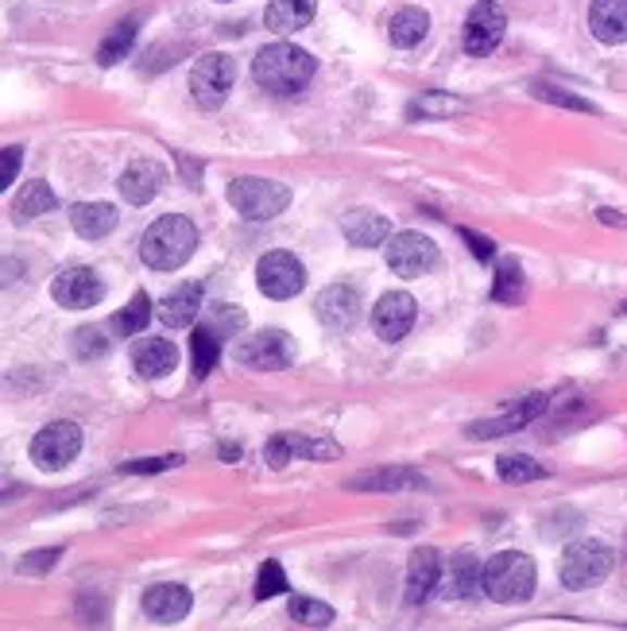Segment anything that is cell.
Returning a JSON list of instances; mask_svg holds the SVG:
<instances>
[{"label":"cell","mask_w":627,"mask_h":631,"mask_svg":"<svg viewBox=\"0 0 627 631\" xmlns=\"http://www.w3.org/2000/svg\"><path fill=\"white\" fill-rule=\"evenodd\" d=\"M457 232H461V240H465L468 252H473L477 260H492L496 256V244L488 237H480V232H473V229H457Z\"/></svg>","instance_id":"obj_43"},{"label":"cell","mask_w":627,"mask_h":631,"mask_svg":"<svg viewBox=\"0 0 627 631\" xmlns=\"http://www.w3.org/2000/svg\"><path fill=\"white\" fill-rule=\"evenodd\" d=\"M597 217H601L604 225H627V217H619L616 210H597Z\"/></svg>","instance_id":"obj_45"},{"label":"cell","mask_w":627,"mask_h":631,"mask_svg":"<svg viewBox=\"0 0 627 631\" xmlns=\"http://www.w3.org/2000/svg\"><path fill=\"white\" fill-rule=\"evenodd\" d=\"M504 31H507L504 9L492 4V0H477L473 12L465 16V51L473 59H485V54H492L496 47L504 43Z\"/></svg>","instance_id":"obj_10"},{"label":"cell","mask_w":627,"mask_h":631,"mask_svg":"<svg viewBox=\"0 0 627 631\" xmlns=\"http://www.w3.org/2000/svg\"><path fill=\"white\" fill-rule=\"evenodd\" d=\"M217 4H225V0H217Z\"/></svg>","instance_id":"obj_47"},{"label":"cell","mask_w":627,"mask_h":631,"mask_svg":"<svg viewBox=\"0 0 627 631\" xmlns=\"http://www.w3.org/2000/svg\"><path fill=\"white\" fill-rule=\"evenodd\" d=\"M612 566H616V554H612V546L597 543V539H581V543H574L566 554H562L557 578H562V585H566V589L581 593V589L601 585V581L612 573Z\"/></svg>","instance_id":"obj_5"},{"label":"cell","mask_w":627,"mask_h":631,"mask_svg":"<svg viewBox=\"0 0 627 631\" xmlns=\"http://www.w3.org/2000/svg\"><path fill=\"white\" fill-rule=\"evenodd\" d=\"M539 569L535 558L523 551H500L485 561V596L496 605H523L535 596Z\"/></svg>","instance_id":"obj_3"},{"label":"cell","mask_w":627,"mask_h":631,"mask_svg":"<svg viewBox=\"0 0 627 631\" xmlns=\"http://www.w3.org/2000/svg\"><path fill=\"white\" fill-rule=\"evenodd\" d=\"M291 620L294 623H306V628H329L334 623V608L314 601V596H291Z\"/></svg>","instance_id":"obj_37"},{"label":"cell","mask_w":627,"mask_h":631,"mask_svg":"<svg viewBox=\"0 0 627 631\" xmlns=\"http://www.w3.org/2000/svg\"><path fill=\"white\" fill-rule=\"evenodd\" d=\"M163 182H167V171L160 167L155 160H136V163H128L124 167V175H121V198L124 202H133V205H148L151 198L160 194L163 190Z\"/></svg>","instance_id":"obj_18"},{"label":"cell","mask_w":627,"mask_h":631,"mask_svg":"<svg viewBox=\"0 0 627 631\" xmlns=\"http://www.w3.org/2000/svg\"><path fill=\"white\" fill-rule=\"evenodd\" d=\"M415 318H418L415 299L406 291H391V294H384L380 303H376V311H372V329H376L384 341H403L406 333H411V326H415Z\"/></svg>","instance_id":"obj_15"},{"label":"cell","mask_w":627,"mask_h":631,"mask_svg":"<svg viewBox=\"0 0 627 631\" xmlns=\"http://www.w3.org/2000/svg\"><path fill=\"white\" fill-rule=\"evenodd\" d=\"M210 321L213 329H217V333H240V329L248 326V318H244V311H237V306H229V303H217V306H210Z\"/></svg>","instance_id":"obj_39"},{"label":"cell","mask_w":627,"mask_h":631,"mask_svg":"<svg viewBox=\"0 0 627 631\" xmlns=\"http://www.w3.org/2000/svg\"><path fill=\"white\" fill-rule=\"evenodd\" d=\"M54 205H59V194L47 182H27L12 202V214H16V222H36V217L51 214Z\"/></svg>","instance_id":"obj_30"},{"label":"cell","mask_w":627,"mask_h":631,"mask_svg":"<svg viewBox=\"0 0 627 631\" xmlns=\"http://www.w3.org/2000/svg\"><path fill=\"white\" fill-rule=\"evenodd\" d=\"M530 93H535L539 101H547V105L569 109V113H601V109L592 105V101L577 98V93H569V89H562V86H550V81H535V86H530Z\"/></svg>","instance_id":"obj_36"},{"label":"cell","mask_w":627,"mask_h":631,"mask_svg":"<svg viewBox=\"0 0 627 631\" xmlns=\"http://www.w3.org/2000/svg\"><path fill=\"white\" fill-rule=\"evenodd\" d=\"M136 36H140V16H128V20H121V24L113 27L105 36V43L98 47V66H116V63H124L128 59V51H133V43H136Z\"/></svg>","instance_id":"obj_29"},{"label":"cell","mask_w":627,"mask_h":631,"mask_svg":"<svg viewBox=\"0 0 627 631\" xmlns=\"http://www.w3.org/2000/svg\"><path fill=\"white\" fill-rule=\"evenodd\" d=\"M256 287L267 299H294L306 287V267L291 252H267L256 264Z\"/></svg>","instance_id":"obj_12"},{"label":"cell","mask_w":627,"mask_h":631,"mask_svg":"<svg viewBox=\"0 0 627 631\" xmlns=\"http://www.w3.org/2000/svg\"><path fill=\"white\" fill-rule=\"evenodd\" d=\"M71 225H74L78 237L101 240V237H109V232L116 229V210L109 202H81V205H74Z\"/></svg>","instance_id":"obj_27"},{"label":"cell","mask_w":627,"mask_h":631,"mask_svg":"<svg viewBox=\"0 0 627 631\" xmlns=\"http://www.w3.org/2000/svg\"><path fill=\"white\" fill-rule=\"evenodd\" d=\"M279 593H287V573H284V566L272 558V561H264L256 573V601H272V596H279Z\"/></svg>","instance_id":"obj_38"},{"label":"cell","mask_w":627,"mask_h":631,"mask_svg":"<svg viewBox=\"0 0 627 631\" xmlns=\"http://www.w3.org/2000/svg\"><path fill=\"white\" fill-rule=\"evenodd\" d=\"M314 74H318V59L310 51H302V47L284 43V39L260 47L256 59H252V78H256V86L275 93V98H294V93H302Z\"/></svg>","instance_id":"obj_1"},{"label":"cell","mask_w":627,"mask_h":631,"mask_svg":"<svg viewBox=\"0 0 627 631\" xmlns=\"http://www.w3.org/2000/svg\"><path fill=\"white\" fill-rule=\"evenodd\" d=\"M341 232L356 249H376V244H388L391 240V222L380 214H372V210H349L341 217Z\"/></svg>","instance_id":"obj_23"},{"label":"cell","mask_w":627,"mask_h":631,"mask_svg":"<svg viewBox=\"0 0 627 631\" xmlns=\"http://www.w3.org/2000/svg\"><path fill=\"white\" fill-rule=\"evenodd\" d=\"M109 349V338H101V329H81L78 333V341H74V353L78 356H86V361H93V356H101Z\"/></svg>","instance_id":"obj_41"},{"label":"cell","mask_w":627,"mask_h":631,"mask_svg":"<svg viewBox=\"0 0 627 631\" xmlns=\"http://www.w3.org/2000/svg\"><path fill=\"white\" fill-rule=\"evenodd\" d=\"M314 12H318V0H272L264 12V24L275 36H291L314 20Z\"/></svg>","instance_id":"obj_25"},{"label":"cell","mask_w":627,"mask_h":631,"mask_svg":"<svg viewBox=\"0 0 627 631\" xmlns=\"http://www.w3.org/2000/svg\"><path fill=\"white\" fill-rule=\"evenodd\" d=\"M202 294H205V283L175 287V291H171L167 299L160 303L163 326H171V329H186V326H190V321L198 318V311H202Z\"/></svg>","instance_id":"obj_24"},{"label":"cell","mask_w":627,"mask_h":631,"mask_svg":"<svg viewBox=\"0 0 627 631\" xmlns=\"http://www.w3.org/2000/svg\"><path fill=\"white\" fill-rule=\"evenodd\" d=\"M485 589V566L473 551H461L453 554V566H450V596L453 601H473V596Z\"/></svg>","instance_id":"obj_26"},{"label":"cell","mask_w":627,"mask_h":631,"mask_svg":"<svg viewBox=\"0 0 627 631\" xmlns=\"http://www.w3.org/2000/svg\"><path fill=\"white\" fill-rule=\"evenodd\" d=\"M20 163H24V148H4V175H0V190H12L20 175Z\"/></svg>","instance_id":"obj_44"},{"label":"cell","mask_w":627,"mask_h":631,"mask_svg":"<svg viewBox=\"0 0 627 631\" xmlns=\"http://www.w3.org/2000/svg\"><path fill=\"white\" fill-rule=\"evenodd\" d=\"M314 314H318L322 326H329L334 333H344L353 329L356 318H361V299H356L353 287H326V291L314 299Z\"/></svg>","instance_id":"obj_16"},{"label":"cell","mask_w":627,"mask_h":631,"mask_svg":"<svg viewBox=\"0 0 627 631\" xmlns=\"http://www.w3.org/2000/svg\"><path fill=\"white\" fill-rule=\"evenodd\" d=\"M190 353H195V376H210L217 368V356H222V333L210 321H202L190 338Z\"/></svg>","instance_id":"obj_32"},{"label":"cell","mask_w":627,"mask_h":631,"mask_svg":"<svg viewBox=\"0 0 627 631\" xmlns=\"http://www.w3.org/2000/svg\"><path fill=\"white\" fill-rule=\"evenodd\" d=\"M59 546H51V551H32L27 558H20V573H32V578H39V573H51L54 566H59Z\"/></svg>","instance_id":"obj_40"},{"label":"cell","mask_w":627,"mask_h":631,"mask_svg":"<svg viewBox=\"0 0 627 631\" xmlns=\"http://www.w3.org/2000/svg\"><path fill=\"white\" fill-rule=\"evenodd\" d=\"M229 202L248 222H272V217H279L291 205V190L284 182H272V178L240 175L229 182Z\"/></svg>","instance_id":"obj_4"},{"label":"cell","mask_w":627,"mask_h":631,"mask_svg":"<svg viewBox=\"0 0 627 631\" xmlns=\"http://www.w3.org/2000/svg\"><path fill=\"white\" fill-rule=\"evenodd\" d=\"M51 294H54V303L66 306V311H89V306H98L101 299H105V279H101L93 267L74 264L54 276Z\"/></svg>","instance_id":"obj_11"},{"label":"cell","mask_w":627,"mask_h":631,"mask_svg":"<svg viewBox=\"0 0 627 631\" xmlns=\"http://www.w3.org/2000/svg\"><path fill=\"white\" fill-rule=\"evenodd\" d=\"M133 365L143 380H163L178 368V349L167 338H143L133 345Z\"/></svg>","instance_id":"obj_21"},{"label":"cell","mask_w":627,"mask_h":631,"mask_svg":"<svg viewBox=\"0 0 627 631\" xmlns=\"http://www.w3.org/2000/svg\"><path fill=\"white\" fill-rule=\"evenodd\" d=\"M190 605H195L190 589L175 585V581H167V585H151L148 593H143V613H148L155 623L186 620V616H190Z\"/></svg>","instance_id":"obj_19"},{"label":"cell","mask_w":627,"mask_h":631,"mask_svg":"<svg viewBox=\"0 0 627 631\" xmlns=\"http://www.w3.org/2000/svg\"><path fill=\"white\" fill-rule=\"evenodd\" d=\"M81 442H86V434H81L78 422H66V418H62V422H51V427H43L32 438V450H27V454H32V462L43 472H59L81 454Z\"/></svg>","instance_id":"obj_7"},{"label":"cell","mask_w":627,"mask_h":631,"mask_svg":"<svg viewBox=\"0 0 627 631\" xmlns=\"http://www.w3.org/2000/svg\"><path fill=\"white\" fill-rule=\"evenodd\" d=\"M299 457H306V462H329V457H341V445L329 442V438L291 434V430L275 434L272 442L264 445V462L272 465V469H284L287 462H299Z\"/></svg>","instance_id":"obj_13"},{"label":"cell","mask_w":627,"mask_h":631,"mask_svg":"<svg viewBox=\"0 0 627 631\" xmlns=\"http://www.w3.org/2000/svg\"><path fill=\"white\" fill-rule=\"evenodd\" d=\"M148 321H151V299L140 291V294H133V299H128V306L116 314L109 329H113L116 338H136V333H143V326H148Z\"/></svg>","instance_id":"obj_33"},{"label":"cell","mask_w":627,"mask_h":631,"mask_svg":"<svg viewBox=\"0 0 627 631\" xmlns=\"http://www.w3.org/2000/svg\"><path fill=\"white\" fill-rule=\"evenodd\" d=\"M349 492H418L426 489V477L418 469H406V465H396V469H372L361 472V477L344 480Z\"/></svg>","instance_id":"obj_17"},{"label":"cell","mask_w":627,"mask_h":631,"mask_svg":"<svg viewBox=\"0 0 627 631\" xmlns=\"http://www.w3.org/2000/svg\"><path fill=\"white\" fill-rule=\"evenodd\" d=\"M492 299L504 306H515L523 299V267L515 260H504L496 267V283H492Z\"/></svg>","instance_id":"obj_35"},{"label":"cell","mask_w":627,"mask_h":631,"mask_svg":"<svg viewBox=\"0 0 627 631\" xmlns=\"http://www.w3.org/2000/svg\"><path fill=\"white\" fill-rule=\"evenodd\" d=\"M183 457L178 454H167V457H140V462H124L121 469L124 472H167V469H178Z\"/></svg>","instance_id":"obj_42"},{"label":"cell","mask_w":627,"mask_h":631,"mask_svg":"<svg viewBox=\"0 0 627 631\" xmlns=\"http://www.w3.org/2000/svg\"><path fill=\"white\" fill-rule=\"evenodd\" d=\"M233 356H237V365L256 368V373H279V368H291L294 341L284 329H264V333H252L248 341H240Z\"/></svg>","instance_id":"obj_9"},{"label":"cell","mask_w":627,"mask_h":631,"mask_svg":"<svg viewBox=\"0 0 627 631\" xmlns=\"http://www.w3.org/2000/svg\"><path fill=\"white\" fill-rule=\"evenodd\" d=\"M195 249H198V229L183 214H163L140 240L143 264L155 267V272H175V267H183L186 260L195 256Z\"/></svg>","instance_id":"obj_2"},{"label":"cell","mask_w":627,"mask_h":631,"mask_svg":"<svg viewBox=\"0 0 627 631\" xmlns=\"http://www.w3.org/2000/svg\"><path fill=\"white\" fill-rule=\"evenodd\" d=\"M589 27L597 43H627V0H592Z\"/></svg>","instance_id":"obj_22"},{"label":"cell","mask_w":627,"mask_h":631,"mask_svg":"<svg viewBox=\"0 0 627 631\" xmlns=\"http://www.w3.org/2000/svg\"><path fill=\"white\" fill-rule=\"evenodd\" d=\"M465 109H468L465 101L453 98V93L430 89V93H423L418 101H411V105H406V116H411V121H418V116H423V121H442V116L465 113Z\"/></svg>","instance_id":"obj_31"},{"label":"cell","mask_w":627,"mask_h":631,"mask_svg":"<svg viewBox=\"0 0 627 631\" xmlns=\"http://www.w3.org/2000/svg\"><path fill=\"white\" fill-rule=\"evenodd\" d=\"M426 31H430V16H426L423 9H399L396 16H391V24H388V39L396 47H403V51H411V47L423 43Z\"/></svg>","instance_id":"obj_28"},{"label":"cell","mask_w":627,"mask_h":631,"mask_svg":"<svg viewBox=\"0 0 627 631\" xmlns=\"http://www.w3.org/2000/svg\"><path fill=\"white\" fill-rule=\"evenodd\" d=\"M438 244L423 232H391L388 240V267L403 279H423L438 267Z\"/></svg>","instance_id":"obj_8"},{"label":"cell","mask_w":627,"mask_h":631,"mask_svg":"<svg viewBox=\"0 0 627 631\" xmlns=\"http://www.w3.org/2000/svg\"><path fill=\"white\" fill-rule=\"evenodd\" d=\"M233 81H237V66H233L229 54H202L190 71V98H195L198 109H222L229 101Z\"/></svg>","instance_id":"obj_6"},{"label":"cell","mask_w":627,"mask_h":631,"mask_svg":"<svg viewBox=\"0 0 627 631\" xmlns=\"http://www.w3.org/2000/svg\"><path fill=\"white\" fill-rule=\"evenodd\" d=\"M438 578H442L438 551L434 546H418L411 554V561H406V605H423L426 596L434 593V585H438Z\"/></svg>","instance_id":"obj_20"},{"label":"cell","mask_w":627,"mask_h":631,"mask_svg":"<svg viewBox=\"0 0 627 631\" xmlns=\"http://www.w3.org/2000/svg\"><path fill=\"white\" fill-rule=\"evenodd\" d=\"M222 462H240V445L222 442Z\"/></svg>","instance_id":"obj_46"},{"label":"cell","mask_w":627,"mask_h":631,"mask_svg":"<svg viewBox=\"0 0 627 631\" xmlns=\"http://www.w3.org/2000/svg\"><path fill=\"white\" fill-rule=\"evenodd\" d=\"M496 472H500V480H504V484H530V480H547L550 477V472L542 469L535 457H527V454L500 457V462H496Z\"/></svg>","instance_id":"obj_34"},{"label":"cell","mask_w":627,"mask_h":631,"mask_svg":"<svg viewBox=\"0 0 627 631\" xmlns=\"http://www.w3.org/2000/svg\"><path fill=\"white\" fill-rule=\"evenodd\" d=\"M550 400L542 392L535 395H523L515 407H507L504 415H496V418H480V422H468V438H504L512 434V430H523L527 422H535L539 415H547Z\"/></svg>","instance_id":"obj_14"}]
</instances>
